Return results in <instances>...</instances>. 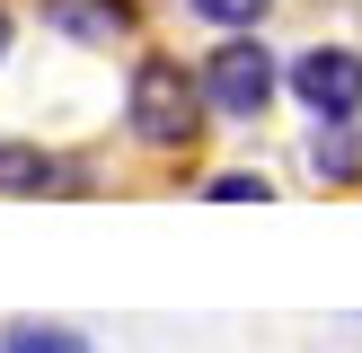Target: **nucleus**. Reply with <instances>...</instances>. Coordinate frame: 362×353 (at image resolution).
<instances>
[{"instance_id": "7", "label": "nucleus", "mask_w": 362, "mask_h": 353, "mask_svg": "<svg viewBox=\"0 0 362 353\" xmlns=\"http://www.w3.org/2000/svg\"><path fill=\"white\" fill-rule=\"evenodd\" d=\"M283 0H177V18L204 35H265V18H274Z\"/></svg>"}, {"instance_id": "6", "label": "nucleus", "mask_w": 362, "mask_h": 353, "mask_svg": "<svg viewBox=\"0 0 362 353\" xmlns=\"http://www.w3.org/2000/svg\"><path fill=\"white\" fill-rule=\"evenodd\" d=\"M292 176L318 186V194H362V124H300Z\"/></svg>"}, {"instance_id": "9", "label": "nucleus", "mask_w": 362, "mask_h": 353, "mask_svg": "<svg viewBox=\"0 0 362 353\" xmlns=\"http://www.w3.org/2000/svg\"><path fill=\"white\" fill-rule=\"evenodd\" d=\"M194 194H204V203H274V176L265 168H212V176H194Z\"/></svg>"}, {"instance_id": "4", "label": "nucleus", "mask_w": 362, "mask_h": 353, "mask_svg": "<svg viewBox=\"0 0 362 353\" xmlns=\"http://www.w3.org/2000/svg\"><path fill=\"white\" fill-rule=\"evenodd\" d=\"M88 186H98V159L0 124V203H53V194H88Z\"/></svg>"}, {"instance_id": "1", "label": "nucleus", "mask_w": 362, "mask_h": 353, "mask_svg": "<svg viewBox=\"0 0 362 353\" xmlns=\"http://www.w3.org/2000/svg\"><path fill=\"white\" fill-rule=\"evenodd\" d=\"M115 124L141 159H194L221 124L204 106V71L177 44H133L124 53V88H115Z\"/></svg>"}, {"instance_id": "2", "label": "nucleus", "mask_w": 362, "mask_h": 353, "mask_svg": "<svg viewBox=\"0 0 362 353\" xmlns=\"http://www.w3.org/2000/svg\"><path fill=\"white\" fill-rule=\"evenodd\" d=\"M194 71H204V106L221 133H265L274 106H292L283 97V53L265 35H212L194 53Z\"/></svg>"}, {"instance_id": "8", "label": "nucleus", "mask_w": 362, "mask_h": 353, "mask_svg": "<svg viewBox=\"0 0 362 353\" xmlns=\"http://www.w3.org/2000/svg\"><path fill=\"white\" fill-rule=\"evenodd\" d=\"M0 353H98V345H88V327H71V318H9V327H0Z\"/></svg>"}, {"instance_id": "10", "label": "nucleus", "mask_w": 362, "mask_h": 353, "mask_svg": "<svg viewBox=\"0 0 362 353\" xmlns=\"http://www.w3.org/2000/svg\"><path fill=\"white\" fill-rule=\"evenodd\" d=\"M9 62H18V9L0 0V71H9Z\"/></svg>"}, {"instance_id": "5", "label": "nucleus", "mask_w": 362, "mask_h": 353, "mask_svg": "<svg viewBox=\"0 0 362 353\" xmlns=\"http://www.w3.org/2000/svg\"><path fill=\"white\" fill-rule=\"evenodd\" d=\"M35 18H45V35H62L80 53L151 44V0H35Z\"/></svg>"}, {"instance_id": "3", "label": "nucleus", "mask_w": 362, "mask_h": 353, "mask_svg": "<svg viewBox=\"0 0 362 353\" xmlns=\"http://www.w3.org/2000/svg\"><path fill=\"white\" fill-rule=\"evenodd\" d=\"M283 97L300 124H362V44L354 35H310L283 53Z\"/></svg>"}]
</instances>
